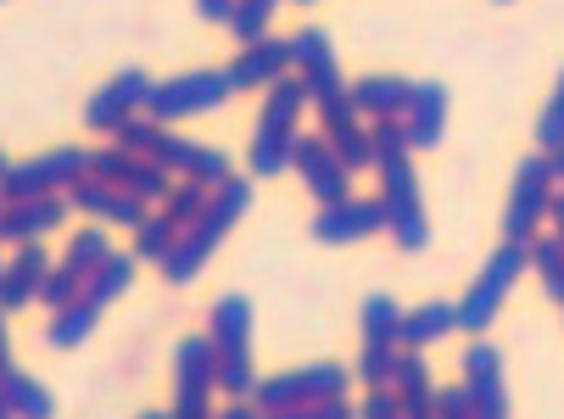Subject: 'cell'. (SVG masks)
<instances>
[{"label":"cell","instance_id":"31","mask_svg":"<svg viewBox=\"0 0 564 419\" xmlns=\"http://www.w3.org/2000/svg\"><path fill=\"white\" fill-rule=\"evenodd\" d=\"M174 240H180V224H174L169 213H145V218H140V240H134V258L163 264L169 251H174Z\"/></svg>","mask_w":564,"mask_h":419},{"label":"cell","instance_id":"20","mask_svg":"<svg viewBox=\"0 0 564 419\" xmlns=\"http://www.w3.org/2000/svg\"><path fill=\"white\" fill-rule=\"evenodd\" d=\"M280 73H291V40H252V45H240L229 67L235 90H269Z\"/></svg>","mask_w":564,"mask_h":419},{"label":"cell","instance_id":"33","mask_svg":"<svg viewBox=\"0 0 564 419\" xmlns=\"http://www.w3.org/2000/svg\"><path fill=\"white\" fill-rule=\"evenodd\" d=\"M274 7H280V0H235V12H229V34H235L240 45L263 40V29H269Z\"/></svg>","mask_w":564,"mask_h":419},{"label":"cell","instance_id":"36","mask_svg":"<svg viewBox=\"0 0 564 419\" xmlns=\"http://www.w3.org/2000/svg\"><path fill=\"white\" fill-rule=\"evenodd\" d=\"M369 146H375V162L402 157V151H409V129H402V118H375L369 123Z\"/></svg>","mask_w":564,"mask_h":419},{"label":"cell","instance_id":"4","mask_svg":"<svg viewBox=\"0 0 564 419\" xmlns=\"http://www.w3.org/2000/svg\"><path fill=\"white\" fill-rule=\"evenodd\" d=\"M520 269H531V240H503L492 258H487V269L475 275V286L464 291V302H453V308H458V330H469V335L487 330V324L498 319L509 286L520 280Z\"/></svg>","mask_w":564,"mask_h":419},{"label":"cell","instance_id":"40","mask_svg":"<svg viewBox=\"0 0 564 419\" xmlns=\"http://www.w3.org/2000/svg\"><path fill=\"white\" fill-rule=\"evenodd\" d=\"M547 218H553V229H558V240H564V185H553V196H547Z\"/></svg>","mask_w":564,"mask_h":419},{"label":"cell","instance_id":"46","mask_svg":"<svg viewBox=\"0 0 564 419\" xmlns=\"http://www.w3.org/2000/svg\"><path fill=\"white\" fill-rule=\"evenodd\" d=\"M296 7H313V0H296Z\"/></svg>","mask_w":564,"mask_h":419},{"label":"cell","instance_id":"16","mask_svg":"<svg viewBox=\"0 0 564 419\" xmlns=\"http://www.w3.org/2000/svg\"><path fill=\"white\" fill-rule=\"evenodd\" d=\"M67 202L85 207V213H96V218H107V224H129V229H140V218H145V202H140L134 191H123V185H112V180H96V174H78V180L67 185Z\"/></svg>","mask_w":564,"mask_h":419},{"label":"cell","instance_id":"25","mask_svg":"<svg viewBox=\"0 0 564 419\" xmlns=\"http://www.w3.org/2000/svg\"><path fill=\"white\" fill-rule=\"evenodd\" d=\"M96 319H101V308H96V302H90L85 291H78V297H73L67 308H56V313H51V330H45V342L67 353V347H78V342H85V335L96 330Z\"/></svg>","mask_w":564,"mask_h":419},{"label":"cell","instance_id":"5","mask_svg":"<svg viewBox=\"0 0 564 419\" xmlns=\"http://www.w3.org/2000/svg\"><path fill=\"white\" fill-rule=\"evenodd\" d=\"M380 168V207H386V235L402 246V251H420L431 240V218H425V202H420V180H414V168H409V151L402 157H386L375 162Z\"/></svg>","mask_w":564,"mask_h":419},{"label":"cell","instance_id":"35","mask_svg":"<svg viewBox=\"0 0 564 419\" xmlns=\"http://www.w3.org/2000/svg\"><path fill=\"white\" fill-rule=\"evenodd\" d=\"M558 146H564V73H558L553 101H547L542 118H536V151H558Z\"/></svg>","mask_w":564,"mask_h":419},{"label":"cell","instance_id":"30","mask_svg":"<svg viewBox=\"0 0 564 419\" xmlns=\"http://www.w3.org/2000/svg\"><path fill=\"white\" fill-rule=\"evenodd\" d=\"M107 258H112V240H107L101 229H78V235H73V246L62 251V264H67L73 275H85V280H90Z\"/></svg>","mask_w":564,"mask_h":419},{"label":"cell","instance_id":"28","mask_svg":"<svg viewBox=\"0 0 564 419\" xmlns=\"http://www.w3.org/2000/svg\"><path fill=\"white\" fill-rule=\"evenodd\" d=\"M531 269L542 275V291L564 308V240L558 235H531Z\"/></svg>","mask_w":564,"mask_h":419},{"label":"cell","instance_id":"3","mask_svg":"<svg viewBox=\"0 0 564 419\" xmlns=\"http://www.w3.org/2000/svg\"><path fill=\"white\" fill-rule=\"evenodd\" d=\"M207 335H213V353H218V391L229 397H247L252 380V297H218L207 313Z\"/></svg>","mask_w":564,"mask_h":419},{"label":"cell","instance_id":"37","mask_svg":"<svg viewBox=\"0 0 564 419\" xmlns=\"http://www.w3.org/2000/svg\"><path fill=\"white\" fill-rule=\"evenodd\" d=\"M436 413L464 419V413H480V402H475V391H469V386H447V391H436Z\"/></svg>","mask_w":564,"mask_h":419},{"label":"cell","instance_id":"12","mask_svg":"<svg viewBox=\"0 0 564 419\" xmlns=\"http://www.w3.org/2000/svg\"><path fill=\"white\" fill-rule=\"evenodd\" d=\"M174 364H180L174 413H185V419L207 413V397H213V386H218V353H213V335H185L180 353H174Z\"/></svg>","mask_w":564,"mask_h":419},{"label":"cell","instance_id":"38","mask_svg":"<svg viewBox=\"0 0 564 419\" xmlns=\"http://www.w3.org/2000/svg\"><path fill=\"white\" fill-rule=\"evenodd\" d=\"M364 413H369V419H391V413H402V402H397V391H391V386H369Z\"/></svg>","mask_w":564,"mask_h":419},{"label":"cell","instance_id":"8","mask_svg":"<svg viewBox=\"0 0 564 419\" xmlns=\"http://www.w3.org/2000/svg\"><path fill=\"white\" fill-rule=\"evenodd\" d=\"M336 391H347V369H341V364H307V369L258 380V386H252V402H258L263 413H302L307 402L336 397Z\"/></svg>","mask_w":564,"mask_h":419},{"label":"cell","instance_id":"42","mask_svg":"<svg viewBox=\"0 0 564 419\" xmlns=\"http://www.w3.org/2000/svg\"><path fill=\"white\" fill-rule=\"evenodd\" d=\"M547 162H553V185H564V146H558V151H547Z\"/></svg>","mask_w":564,"mask_h":419},{"label":"cell","instance_id":"10","mask_svg":"<svg viewBox=\"0 0 564 419\" xmlns=\"http://www.w3.org/2000/svg\"><path fill=\"white\" fill-rule=\"evenodd\" d=\"M90 174H96V180H112V185H123V191H134L140 202H163V196L174 191L169 168L151 162V157H140V151H129V146L90 151Z\"/></svg>","mask_w":564,"mask_h":419},{"label":"cell","instance_id":"1","mask_svg":"<svg viewBox=\"0 0 564 419\" xmlns=\"http://www.w3.org/2000/svg\"><path fill=\"white\" fill-rule=\"evenodd\" d=\"M252 207V185L247 180H218L213 185V202H207V213L196 218V224H185L180 229V240H174V251L163 258V280L169 286H191L196 280V269L218 251V240L229 235V224Z\"/></svg>","mask_w":564,"mask_h":419},{"label":"cell","instance_id":"34","mask_svg":"<svg viewBox=\"0 0 564 419\" xmlns=\"http://www.w3.org/2000/svg\"><path fill=\"white\" fill-rule=\"evenodd\" d=\"M78 291H85V275H73L67 264H51V275L40 280V302H45L51 313H56V308H67Z\"/></svg>","mask_w":564,"mask_h":419},{"label":"cell","instance_id":"32","mask_svg":"<svg viewBox=\"0 0 564 419\" xmlns=\"http://www.w3.org/2000/svg\"><path fill=\"white\" fill-rule=\"evenodd\" d=\"M325 140L341 151L347 168H369L375 162V146H369V129L358 118H341V123H325Z\"/></svg>","mask_w":564,"mask_h":419},{"label":"cell","instance_id":"18","mask_svg":"<svg viewBox=\"0 0 564 419\" xmlns=\"http://www.w3.org/2000/svg\"><path fill=\"white\" fill-rule=\"evenodd\" d=\"M464 386L480 402V419H503L509 413V386H503V358L487 342H469L464 353Z\"/></svg>","mask_w":564,"mask_h":419},{"label":"cell","instance_id":"9","mask_svg":"<svg viewBox=\"0 0 564 419\" xmlns=\"http://www.w3.org/2000/svg\"><path fill=\"white\" fill-rule=\"evenodd\" d=\"M547 196H553V162H547V151H536L514 174V191L503 207V240H531L536 224L547 218Z\"/></svg>","mask_w":564,"mask_h":419},{"label":"cell","instance_id":"15","mask_svg":"<svg viewBox=\"0 0 564 419\" xmlns=\"http://www.w3.org/2000/svg\"><path fill=\"white\" fill-rule=\"evenodd\" d=\"M145 90H151V78H145L140 67H123L118 78H107L101 90L90 96V107H85V123H90V129H101V135H112L123 118H134V112L145 107Z\"/></svg>","mask_w":564,"mask_h":419},{"label":"cell","instance_id":"13","mask_svg":"<svg viewBox=\"0 0 564 419\" xmlns=\"http://www.w3.org/2000/svg\"><path fill=\"white\" fill-rule=\"evenodd\" d=\"M386 229V207L380 202H364V196H341V202H318V218H313V235L325 246H347V240H364Z\"/></svg>","mask_w":564,"mask_h":419},{"label":"cell","instance_id":"29","mask_svg":"<svg viewBox=\"0 0 564 419\" xmlns=\"http://www.w3.org/2000/svg\"><path fill=\"white\" fill-rule=\"evenodd\" d=\"M207 202H213V185H207V180H191V174H185V180H180V185H174V191L163 196V213H169V218H174V224L185 229V224H196V218L207 213Z\"/></svg>","mask_w":564,"mask_h":419},{"label":"cell","instance_id":"21","mask_svg":"<svg viewBox=\"0 0 564 419\" xmlns=\"http://www.w3.org/2000/svg\"><path fill=\"white\" fill-rule=\"evenodd\" d=\"M45 275H51V258L40 251V240H23L18 258L0 269V308H7V313L29 308V297H40V280Z\"/></svg>","mask_w":564,"mask_h":419},{"label":"cell","instance_id":"26","mask_svg":"<svg viewBox=\"0 0 564 419\" xmlns=\"http://www.w3.org/2000/svg\"><path fill=\"white\" fill-rule=\"evenodd\" d=\"M0 397H7V408H12V413H29V419H51V413H56V397H51L40 380L18 375V369L0 375Z\"/></svg>","mask_w":564,"mask_h":419},{"label":"cell","instance_id":"44","mask_svg":"<svg viewBox=\"0 0 564 419\" xmlns=\"http://www.w3.org/2000/svg\"><path fill=\"white\" fill-rule=\"evenodd\" d=\"M7 413H12V408H7V397H0V419H7Z\"/></svg>","mask_w":564,"mask_h":419},{"label":"cell","instance_id":"2","mask_svg":"<svg viewBox=\"0 0 564 419\" xmlns=\"http://www.w3.org/2000/svg\"><path fill=\"white\" fill-rule=\"evenodd\" d=\"M307 78L302 73H280L269 84V101H263V118H258V135H252V174L258 180H274L291 168V140H296V112L307 107Z\"/></svg>","mask_w":564,"mask_h":419},{"label":"cell","instance_id":"22","mask_svg":"<svg viewBox=\"0 0 564 419\" xmlns=\"http://www.w3.org/2000/svg\"><path fill=\"white\" fill-rule=\"evenodd\" d=\"M391 391L402 402V413H436V391H431V364L420 358V347H402L397 369H391Z\"/></svg>","mask_w":564,"mask_h":419},{"label":"cell","instance_id":"39","mask_svg":"<svg viewBox=\"0 0 564 419\" xmlns=\"http://www.w3.org/2000/svg\"><path fill=\"white\" fill-rule=\"evenodd\" d=\"M196 12H202V18H213V23H229L235 0H196Z\"/></svg>","mask_w":564,"mask_h":419},{"label":"cell","instance_id":"6","mask_svg":"<svg viewBox=\"0 0 564 419\" xmlns=\"http://www.w3.org/2000/svg\"><path fill=\"white\" fill-rule=\"evenodd\" d=\"M235 96V78L224 67H196V73H180V78H163L145 90V112L156 123H174V118H191V112H213Z\"/></svg>","mask_w":564,"mask_h":419},{"label":"cell","instance_id":"19","mask_svg":"<svg viewBox=\"0 0 564 419\" xmlns=\"http://www.w3.org/2000/svg\"><path fill=\"white\" fill-rule=\"evenodd\" d=\"M67 218V196L51 191V196H23V202H7V213H0V240H40L51 229H62Z\"/></svg>","mask_w":564,"mask_h":419},{"label":"cell","instance_id":"14","mask_svg":"<svg viewBox=\"0 0 564 419\" xmlns=\"http://www.w3.org/2000/svg\"><path fill=\"white\" fill-rule=\"evenodd\" d=\"M291 67L307 78V96H313V107L347 90L341 73H336V51H330V34H325V29H302V34L291 40Z\"/></svg>","mask_w":564,"mask_h":419},{"label":"cell","instance_id":"43","mask_svg":"<svg viewBox=\"0 0 564 419\" xmlns=\"http://www.w3.org/2000/svg\"><path fill=\"white\" fill-rule=\"evenodd\" d=\"M7 168H12V162H7V151H0V174H7Z\"/></svg>","mask_w":564,"mask_h":419},{"label":"cell","instance_id":"7","mask_svg":"<svg viewBox=\"0 0 564 419\" xmlns=\"http://www.w3.org/2000/svg\"><path fill=\"white\" fill-rule=\"evenodd\" d=\"M78 174H90V151H78V146H56V151H45V157L12 162L7 174H0V196H7V202L51 196V191H67Z\"/></svg>","mask_w":564,"mask_h":419},{"label":"cell","instance_id":"24","mask_svg":"<svg viewBox=\"0 0 564 419\" xmlns=\"http://www.w3.org/2000/svg\"><path fill=\"white\" fill-rule=\"evenodd\" d=\"M447 330H458V308H453V302H420V308L402 313L397 342H402V347H431V342H442Z\"/></svg>","mask_w":564,"mask_h":419},{"label":"cell","instance_id":"41","mask_svg":"<svg viewBox=\"0 0 564 419\" xmlns=\"http://www.w3.org/2000/svg\"><path fill=\"white\" fill-rule=\"evenodd\" d=\"M12 369V335H7V308H0V375Z\"/></svg>","mask_w":564,"mask_h":419},{"label":"cell","instance_id":"17","mask_svg":"<svg viewBox=\"0 0 564 419\" xmlns=\"http://www.w3.org/2000/svg\"><path fill=\"white\" fill-rule=\"evenodd\" d=\"M402 129H409V151L442 146V135H447V84H436V78L414 84L409 107H402Z\"/></svg>","mask_w":564,"mask_h":419},{"label":"cell","instance_id":"11","mask_svg":"<svg viewBox=\"0 0 564 419\" xmlns=\"http://www.w3.org/2000/svg\"><path fill=\"white\" fill-rule=\"evenodd\" d=\"M291 168L307 180V191H313L318 202L352 196V191H347V174H352V168L341 162V151H336L325 135H296V140H291Z\"/></svg>","mask_w":564,"mask_h":419},{"label":"cell","instance_id":"27","mask_svg":"<svg viewBox=\"0 0 564 419\" xmlns=\"http://www.w3.org/2000/svg\"><path fill=\"white\" fill-rule=\"evenodd\" d=\"M129 280H134V251H112V258L85 280V297H90L96 308H107L112 297H123V291H129Z\"/></svg>","mask_w":564,"mask_h":419},{"label":"cell","instance_id":"23","mask_svg":"<svg viewBox=\"0 0 564 419\" xmlns=\"http://www.w3.org/2000/svg\"><path fill=\"white\" fill-rule=\"evenodd\" d=\"M409 96H414V84L397 78V73H369V78L352 84V107L369 112V118H402Z\"/></svg>","mask_w":564,"mask_h":419},{"label":"cell","instance_id":"45","mask_svg":"<svg viewBox=\"0 0 564 419\" xmlns=\"http://www.w3.org/2000/svg\"><path fill=\"white\" fill-rule=\"evenodd\" d=\"M0 213H7V196H0Z\"/></svg>","mask_w":564,"mask_h":419}]
</instances>
